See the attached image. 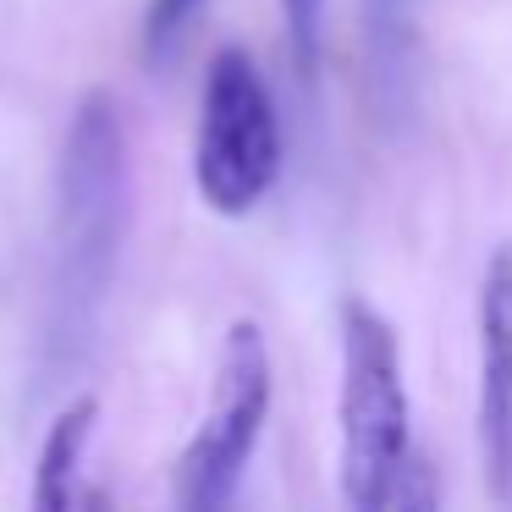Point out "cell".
Instances as JSON below:
<instances>
[{
    "mask_svg": "<svg viewBox=\"0 0 512 512\" xmlns=\"http://www.w3.org/2000/svg\"><path fill=\"white\" fill-rule=\"evenodd\" d=\"M265 413L270 347L254 320H237L221 342V358H215L199 435L188 441V452L177 457V474H171V512H232L248 457L259 446V430H265Z\"/></svg>",
    "mask_w": 512,
    "mask_h": 512,
    "instance_id": "4",
    "label": "cell"
},
{
    "mask_svg": "<svg viewBox=\"0 0 512 512\" xmlns=\"http://www.w3.org/2000/svg\"><path fill=\"white\" fill-rule=\"evenodd\" d=\"M391 512H441V474H435L430 457L408 452V468H402V479H397Z\"/></svg>",
    "mask_w": 512,
    "mask_h": 512,
    "instance_id": "8",
    "label": "cell"
},
{
    "mask_svg": "<svg viewBox=\"0 0 512 512\" xmlns=\"http://www.w3.org/2000/svg\"><path fill=\"white\" fill-rule=\"evenodd\" d=\"M281 177V116L270 83L243 45H226L204 67L199 144H193V182L215 215L259 210Z\"/></svg>",
    "mask_w": 512,
    "mask_h": 512,
    "instance_id": "3",
    "label": "cell"
},
{
    "mask_svg": "<svg viewBox=\"0 0 512 512\" xmlns=\"http://www.w3.org/2000/svg\"><path fill=\"white\" fill-rule=\"evenodd\" d=\"M419 6H424V0H369V6H364L369 72H375L380 94H397L402 89L413 39H419Z\"/></svg>",
    "mask_w": 512,
    "mask_h": 512,
    "instance_id": "7",
    "label": "cell"
},
{
    "mask_svg": "<svg viewBox=\"0 0 512 512\" xmlns=\"http://www.w3.org/2000/svg\"><path fill=\"white\" fill-rule=\"evenodd\" d=\"M281 12H287V34H292V50H298V67H309L314 45H320L325 0H281Z\"/></svg>",
    "mask_w": 512,
    "mask_h": 512,
    "instance_id": "10",
    "label": "cell"
},
{
    "mask_svg": "<svg viewBox=\"0 0 512 512\" xmlns=\"http://www.w3.org/2000/svg\"><path fill=\"white\" fill-rule=\"evenodd\" d=\"M94 413H100L94 397H78L72 408L56 413V424L45 430V446H39V463H34L28 512H78V468H83V446H89Z\"/></svg>",
    "mask_w": 512,
    "mask_h": 512,
    "instance_id": "6",
    "label": "cell"
},
{
    "mask_svg": "<svg viewBox=\"0 0 512 512\" xmlns=\"http://www.w3.org/2000/svg\"><path fill=\"white\" fill-rule=\"evenodd\" d=\"M336 496L342 512H391L408 468V386L386 314L364 298L342 303V391H336Z\"/></svg>",
    "mask_w": 512,
    "mask_h": 512,
    "instance_id": "2",
    "label": "cell"
},
{
    "mask_svg": "<svg viewBox=\"0 0 512 512\" xmlns=\"http://www.w3.org/2000/svg\"><path fill=\"white\" fill-rule=\"evenodd\" d=\"M133 221L127 127L111 94L78 105L61 144L56 177V248H50V358H78L105 309L116 259Z\"/></svg>",
    "mask_w": 512,
    "mask_h": 512,
    "instance_id": "1",
    "label": "cell"
},
{
    "mask_svg": "<svg viewBox=\"0 0 512 512\" xmlns=\"http://www.w3.org/2000/svg\"><path fill=\"white\" fill-rule=\"evenodd\" d=\"M479 463L496 501L512 496V248L479 281Z\"/></svg>",
    "mask_w": 512,
    "mask_h": 512,
    "instance_id": "5",
    "label": "cell"
},
{
    "mask_svg": "<svg viewBox=\"0 0 512 512\" xmlns=\"http://www.w3.org/2000/svg\"><path fill=\"white\" fill-rule=\"evenodd\" d=\"M199 6L204 0H149V17H144L149 56H166V50L188 34V23L199 17Z\"/></svg>",
    "mask_w": 512,
    "mask_h": 512,
    "instance_id": "9",
    "label": "cell"
},
{
    "mask_svg": "<svg viewBox=\"0 0 512 512\" xmlns=\"http://www.w3.org/2000/svg\"><path fill=\"white\" fill-rule=\"evenodd\" d=\"M78 512H116V507H111V496H105V490H94V496H89V501H83V507H78Z\"/></svg>",
    "mask_w": 512,
    "mask_h": 512,
    "instance_id": "11",
    "label": "cell"
}]
</instances>
